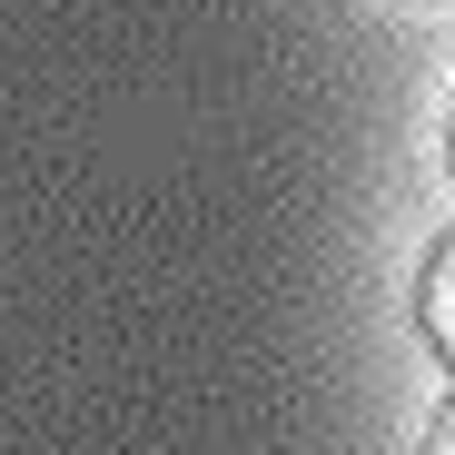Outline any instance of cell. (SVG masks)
I'll list each match as a JSON object with an SVG mask.
<instances>
[{"instance_id":"6da1fadb","label":"cell","mask_w":455,"mask_h":455,"mask_svg":"<svg viewBox=\"0 0 455 455\" xmlns=\"http://www.w3.org/2000/svg\"><path fill=\"white\" fill-rule=\"evenodd\" d=\"M416 317H426V347L455 366V228L426 248V267H416Z\"/></svg>"},{"instance_id":"7a4b0ae2","label":"cell","mask_w":455,"mask_h":455,"mask_svg":"<svg viewBox=\"0 0 455 455\" xmlns=\"http://www.w3.org/2000/svg\"><path fill=\"white\" fill-rule=\"evenodd\" d=\"M426 455H455V387L426 406Z\"/></svg>"},{"instance_id":"3957f363","label":"cell","mask_w":455,"mask_h":455,"mask_svg":"<svg viewBox=\"0 0 455 455\" xmlns=\"http://www.w3.org/2000/svg\"><path fill=\"white\" fill-rule=\"evenodd\" d=\"M445 179H455V109H445Z\"/></svg>"}]
</instances>
